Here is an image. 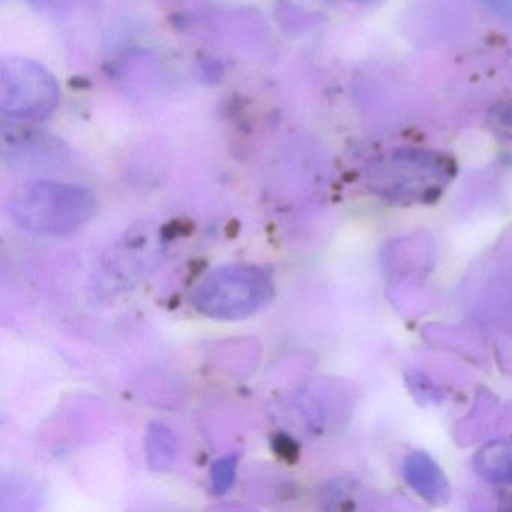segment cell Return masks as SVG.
<instances>
[{
    "label": "cell",
    "instance_id": "cell-1",
    "mask_svg": "<svg viewBox=\"0 0 512 512\" xmlns=\"http://www.w3.org/2000/svg\"><path fill=\"white\" fill-rule=\"evenodd\" d=\"M8 211L16 226L32 235L68 236L92 220L97 199L80 185L34 181L13 194Z\"/></svg>",
    "mask_w": 512,
    "mask_h": 512
},
{
    "label": "cell",
    "instance_id": "cell-2",
    "mask_svg": "<svg viewBox=\"0 0 512 512\" xmlns=\"http://www.w3.org/2000/svg\"><path fill=\"white\" fill-rule=\"evenodd\" d=\"M274 295V280L265 269L233 263L212 271L196 287L191 302L209 319L241 320L265 308Z\"/></svg>",
    "mask_w": 512,
    "mask_h": 512
},
{
    "label": "cell",
    "instance_id": "cell-3",
    "mask_svg": "<svg viewBox=\"0 0 512 512\" xmlns=\"http://www.w3.org/2000/svg\"><path fill=\"white\" fill-rule=\"evenodd\" d=\"M451 178V166L439 155L400 151L373 164L370 184L379 196L395 202H425L437 196Z\"/></svg>",
    "mask_w": 512,
    "mask_h": 512
},
{
    "label": "cell",
    "instance_id": "cell-4",
    "mask_svg": "<svg viewBox=\"0 0 512 512\" xmlns=\"http://www.w3.org/2000/svg\"><path fill=\"white\" fill-rule=\"evenodd\" d=\"M55 77L38 62L5 59L0 65V110L14 121H44L59 103Z\"/></svg>",
    "mask_w": 512,
    "mask_h": 512
},
{
    "label": "cell",
    "instance_id": "cell-5",
    "mask_svg": "<svg viewBox=\"0 0 512 512\" xmlns=\"http://www.w3.org/2000/svg\"><path fill=\"white\" fill-rule=\"evenodd\" d=\"M403 476L412 490L427 502L439 505L449 499L448 479L439 464L425 452H412L404 458Z\"/></svg>",
    "mask_w": 512,
    "mask_h": 512
},
{
    "label": "cell",
    "instance_id": "cell-6",
    "mask_svg": "<svg viewBox=\"0 0 512 512\" xmlns=\"http://www.w3.org/2000/svg\"><path fill=\"white\" fill-rule=\"evenodd\" d=\"M475 466L488 481L512 485V442L488 443L476 454Z\"/></svg>",
    "mask_w": 512,
    "mask_h": 512
},
{
    "label": "cell",
    "instance_id": "cell-7",
    "mask_svg": "<svg viewBox=\"0 0 512 512\" xmlns=\"http://www.w3.org/2000/svg\"><path fill=\"white\" fill-rule=\"evenodd\" d=\"M178 452L175 434L163 424H152L146 434V454L151 469L164 472L173 466Z\"/></svg>",
    "mask_w": 512,
    "mask_h": 512
},
{
    "label": "cell",
    "instance_id": "cell-8",
    "mask_svg": "<svg viewBox=\"0 0 512 512\" xmlns=\"http://www.w3.org/2000/svg\"><path fill=\"white\" fill-rule=\"evenodd\" d=\"M238 473V457L236 455H226L215 461L209 470V488L217 496H223L236 481Z\"/></svg>",
    "mask_w": 512,
    "mask_h": 512
},
{
    "label": "cell",
    "instance_id": "cell-9",
    "mask_svg": "<svg viewBox=\"0 0 512 512\" xmlns=\"http://www.w3.org/2000/svg\"><path fill=\"white\" fill-rule=\"evenodd\" d=\"M29 2L43 10L65 11L76 10V8L89 4L91 0H29Z\"/></svg>",
    "mask_w": 512,
    "mask_h": 512
},
{
    "label": "cell",
    "instance_id": "cell-10",
    "mask_svg": "<svg viewBox=\"0 0 512 512\" xmlns=\"http://www.w3.org/2000/svg\"><path fill=\"white\" fill-rule=\"evenodd\" d=\"M353 2H370V0H353Z\"/></svg>",
    "mask_w": 512,
    "mask_h": 512
}]
</instances>
